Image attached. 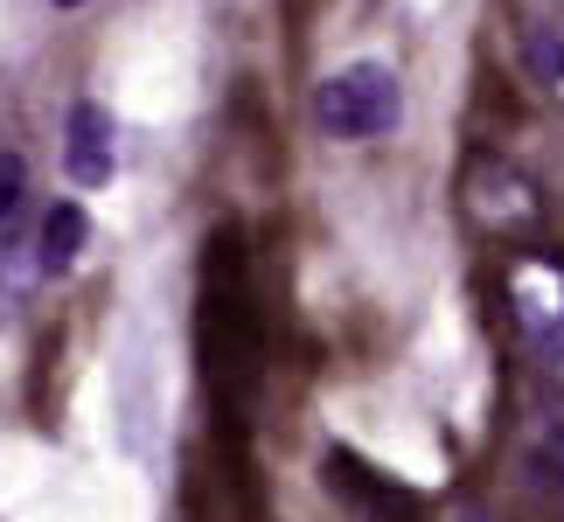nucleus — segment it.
<instances>
[{"label": "nucleus", "instance_id": "f257e3e1", "mask_svg": "<svg viewBox=\"0 0 564 522\" xmlns=\"http://www.w3.org/2000/svg\"><path fill=\"white\" fill-rule=\"evenodd\" d=\"M195 369H203L209 411L251 418L272 377V314L251 265L245 224H216L195 258Z\"/></svg>", "mask_w": 564, "mask_h": 522}, {"label": "nucleus", "instance_id": "f03ea898", "mask_svg": "<svg viewBox=\"0 0 564 522\" xmlns=\"http://www.w3.org/2000/svg\"><path fill=\"white\" fill-rule=\"evenodd\" d=\"M460 216L474 224V237L488 244H536L551 230V195L530 167H516L509 154H488L474 146L467 167H460Z\"/></svg>", "mask_w": 564, "mask_h": 522}, {"label": "nucleus", "instance_id": "7ed1b4c3", "mask_svg": "<svg viewBox=\"0 0 564 522\" xmlns=\"http://www.w3.org/2000/svg\"><path fill=\"white\" fill-rule=\"evenodd\" d=\"M398 119H404V91L390 63L362 56L314 84V126L328 140H383V133H398Z\"/></svg>", "mask_w": 564, "mask_h": 522}, {"label": "nucleus", "instance_id": "20e7f679", "mask_svg": "<svg viewBox=\"0 0 564 522\" xmlns=\"http://www.w3.org/2000/svg\"><path fill=\"white\" fill-rule=\"evenodd\" d=\"M321 488H328L356 522H432V502H425V494L404 488L398 474L370 467L356 446H328V453H321Z\"/></svg>", "mask_w": 564, "mask_h": 522}, {"label": "nucleus", "instance_id": "39448f33", "mask_svg": "<svg viewBox=\"0 0 564 522\" xmlns=\"http://www.w3.org/2000/svg\"><path fill=\"white\" fill-rule=\"evenodd\" d=\"M209 467H216V481H224L230 522H272V481H265V460H258L251 418L209 411Z\"/></svg>", "mask_w": 564, "mask_h": 522}, {"label": "nucleus", "instance_id": "423d86ee", "mask_svg": "<svg viewBox=\"0 0 564 522\" xmlns=\"http://www.w3.org/2000/svg\"><path fill=\"white\" fill-rule=\"evenodd\" d=\"M502 293H509V314L530 341L564 328V251H551L544 237L536 244H516L509 265H502Z\"/></svg>", "mask_w": 564, "mask_h": 522}, {"label": "nucleus", "instance_id": "0eeeda50", "mask_svg": "<svg viewBox=\"0 0 564 522\" xmlns=\"http://www.w3.org/2000/svg\"><path fill=\"white\" fill-rule=\"evenodd\" d=\"M112 112L98 98H77L70 119H63V167H70L77 188H105L112 182Z\"/></svg>", "mask_w": 564, "mask_h": 522}, {"label": "nucleus", "instance_id": "6e6552de", "mask_svg": "<svg viewBox=\"0 0 564 522\" xmlns=\"http://www.w3.org/2000/svg\"><path fill=\"white\" fill-rule=\"evenodd\" d=\"M516 50H523L530 84L564 112V14H551V8H523V14H516Z\"/></svg>", "mask_w": 564, "mask_h": 522}, {"label": "nucleus", "instance_id": "1a4fd4ad", "mask_svg": "<svg viewBox=\"0 0 564 522\" xmlns=\"http://www.w3.org/2000/svg\"><path fill=\"white\" fill-rule=\"evenodd\" d=\"M56 377H63V320H42L35 341H29V377H21V411H29L42 432H56V418H63Z\"/></svg>", "mask_w": 564, "mask_h": 522}, {"label": "nucleus", "instance_id": "9d476101", "mask_svg": "<svg viewBox=\"0 0 564 522\" xmlns=\"http://www.w3.org/2000/svg\"><path fill=\"white\" fill-rule=\"evenodd\" d=\"M84 244H91V216H84V203H50V216H42V230H35V272L42 279H63L84 258Z\"/></svg>", "mask_w": 564, "mask_h": 522}, {"label": "nucleus", "instance_id": "9b49d317", "mask_svg": "<svg viewBox=\"0 0 564 522\" xmlns=\"http://www.w3.org/2000/svg\"><path fill=\"white\" fill-rule=\"evenodd\" d=\"M182 522H230L224 481H216V467H209V446L182 453Z\"/></svg>", "mask_w": 564, "mask_h": 522}, {"label": "nucleus", "instance_id": "f8f14e48", "mask_svg": "<svg viewBox=\"0 0 564 522\" xmlns=\"http://www.w3.org/2000/svg\"><path fill=\"white\" fill-rule=\"evenodd\" d=\"M21 195H29V167H21V154H0V230L14 224Z\"/></svg>", "mask_w": 564, "mask_h": 522}, {"label": "nucleus", "instance_id": "ddd939ff", "mask_svg": "<svg viewBox=\"0 0 564 522\" xmlns=\"http://www.w3.org/2000/svg\"><path fill=\"white\" fill-rule=\"evenodd\" d=\"M530 348H536V362H544V377H551V383L564 390V328H551V335H536Z\"/></svg>", "mask_w": 564, "mask_h": 522}, {"label": "nucleus", "instance_id": "4468645a", "mask_svg": "<svg viewBox=\"0 0 564 522\" xmlns=\"http://www.w3.org/2000/svg\"><path fill=\"white\" fill-rule=\"evenodd\" d=\"M50 8H84V0H50Z\"/></svg>", "mask_w": 564, "mask_h": 522}, {"label": "nucleus", "instance_id": "2eb2a0df", "mask_svg": "<svg viewBox=\"0 0 564 522\" xmlns=\"http://www.w3.org/2000/svg\"><path fill=\"white\" fill-rule=\"evenodd\" d=\"M453 522H488V515H453Z\"/></svg>", "mask_w": 564, "mask_h": 522}]
</instances>
